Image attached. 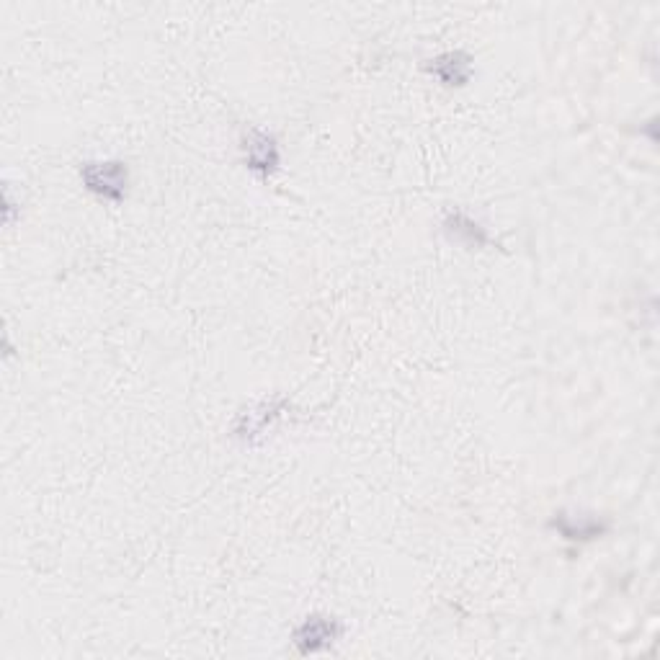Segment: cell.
I'll list each match as a JSON object with an SVG mask.
<instances>
[{
  "mask_svg": "<svg viewBox=\"0 0 660 660\" xmlns=\"http://www.w3.org/2000/svg\"><path fill=\"white\" fill-rule=\"evenodd\" d=\"M80 178L91 194L101 196L106 202H122L129 189V171L127 163L119 160H98V163H86L80 168Z\"/></svg>",
  "mask_w": 660,
  "mask_h": 660,
  "instance_id": "obj_1",
  "label": "cell"
},
{
  "mask_svg": "<svg viewBox=\"0 0 660 660\" xmlns=\"http://www.w3.org/2000/svg\"><path fill=\"white\" fill-rule=\"evenodd\" d=\"M341 635L343 627L338 624V619L312 614V617H307L305 622L294 630V645L305 655L323 653V650H328Z\"/></svg>",
  "mask_w": 660,
  "mask_h": 660,
  "instance_id": "obj_2",
  "label": "cell"
},
{
  "mask_svg": "<svg viewBox=\"0 0 660 660\" xmlns=\"http://www.w3.org/2000/svg\"><path fill=\"white\" fill-rule=\"evenodd\" d=\"M243 160L248 171L258 173L261 178H269L279 171L282 153H279V145H276L274 137L253 129L251 135L243 140Z\"/></svg>",
  "mask_w": 660,
  "mask_h": 660,
  "instance_id": "obj_3",
  "label": "cell"
},
{
  "mask_svg": "<svg viewBox=\"0 0 660 660\" xmlns=\"http://www.w3.org/2000/svg\"><path fill=\"white\" fill-rule=\"evenodd\" d=\"M431 73L444 83V86H467L472 75V60L465 52H447L431 60Z\"/></svg>",
  "mask_w": 660,
  "mask_h": 660,
  "instance_id": "obj_4",
  "label": "cell"
},
{
  "mask_svg": "<svg viewBox=\"0 0 660 660\" xmlns=\"http://www.w3.org/2000/svg\"><path fill=\"white\" fill-rule=\"evenodd\" d=\"M444 227H447L449 238L457 240V243H462V245H467V248H483V245L490 243L488 233H485V227L462 212L449 214L447 222H444Z\"/></svg>",
  "mask_w": 660,
  "mask_h": 660,
  "instance_id": "obj_5",
  "label": "cell"
},
{
  "mask_svg": "<svg viewBox=\"0 0 660 660\" xmlns=\"http://www.w3.org/2000/svg\"><path fill=\"white\" fill-rule=\"evenodd\" d=\"M555 529L563 534L565 539H573V542H586V539H596L606 532V524H601L599 519L583 514H560L555 519Z\"/></svg>",
  "mask_w": 660,
  "mask_h": 660,
  "instance_id": "obj_6",
  "label": "cell"
}]
</instances>
